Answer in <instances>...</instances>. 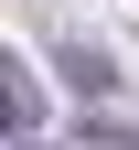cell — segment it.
Segmentation results:
<instances>
[{"instance_id":"cell-1","label":"cell","mask_w":139,"mask_h":150,"mask_svg":"<svg viewBox=\"0 0 139 150\" xmlns=\"http://www.w3.org/2000/svg\"><path fill=\"white\" fill-rule=\"evenodd\" d=\"M0 107H11V129H32V118H43V86H32V64H22V54H0Z\"/></svg>"}]
</instances>
